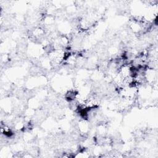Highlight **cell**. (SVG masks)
Masks as SVG:
<instances>
[{"mask_svg": "<svg viewBox=\"0 0 158 158\" xmlns=\"http://www.w3.org/2000/svg\"><path fill=\"white\" fill-rule=\"evenodd\" d=\"M78 131L81 135H85L89 133V122L86 119H81L78 121Z\"/></svg>", "mask_w": 158, "mask_h": 158, "instance_id": "cell-1", "label": "cell"}]
</instances>
